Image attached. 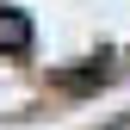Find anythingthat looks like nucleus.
Wrapping results in <instances>:
<instances>
[{"mask_svg":"<svg viewBox=\"0 0 130 130\" xmlns=\"http://www.w3.org/2000/svg\"><path fill=\"white\" fill-rule=\"evenodd\" d=\"M0 50H6V56H25L31 50V19L19 6H0Z\"/></svg>","mask_w":130,"mask_h":130,"instance_id":"nucleus-1","label":"nucleus"},{"mask_svg":"<svg viewBox=\"0 0 130 130\" xmlns=\"http://www.w3.org/2000/svg\"><path fill=\"white\" fill-rule=\"evenodd\" d=\"M105 130H130V111H118V118H111V124H105Z\"/></svg>","mask_w":130,"mask_h":130,"instance_id":"nucleus-2","label":"nucleus"}]
</instances>
